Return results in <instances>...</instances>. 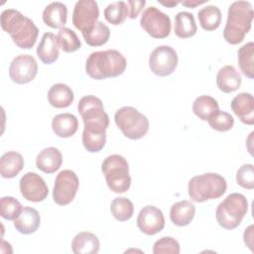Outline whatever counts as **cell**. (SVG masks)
<instances>
[{
  "label": "cell",
  "instance_id": "ab89813d",
  "mask_svg": "<svg viewBox=\"0 0 254 254\" xmlns=\"http://www.w3.org/2000/svg\"><path fill=\"white\" fill-rule=\"evenodd\" d=\"M146 1L145 0H129L127 1V5L129 7V18L130 19H135L143 7L145 6Z\"/></svg>",
  "mask_w": 254,
  "mask_h": 254
},
{
  "label": "cell",
  "instance_id": "277c9868",
  "mask_svg": "<svg viewBox=\"0 0 254 254\" xmlns=\"http://www.w3.org/2000/svg\"><path fill=\"white\" fill-rule=\"evenodd\" d=\"M225 179L216 173H205L192 177L188 185L189 195L195 202L220 197L226 191Z\"/></svg>",
  "mask_w": 254,
  "mask_h": 254
},
{
  "label": "cell",
  "instance_id": "83f0119b",
  "mask_svg": "<svg viewBox=\"0 0 254 254\" xmlns=\"http://www.w3.org/2000/svg\"><path fill=\"white\" fill-rule=\"evenodd\" d=\"M217 110H219L217 100L209 95H200L196 97L192 103L193 113L203 121H207Z\"/></svg>",
  "mask_w": 254,
  "mask_h": 254
},
{
  "label": "cell",
  "instance_id": "44dd1931",
  "mask_svg": "<svg viewBox=\"0 0 254 254\" xmlns=\"http://www.w3.org/2000/svg\"><path fill=\"white\" fill-rule=\"evenodd\" d=\"M98 237L88 231L77 233L71 242V251L74 254H96L99 251Z\"/></svg>",
  "mask_w": 254,
  "mask_h": 254
},
{
  "label": "cell",
  "instance_id": "484cf974",
  "mask_svg": "<svg viewBox=\"0 0 254 254\" xmlns=\"http://www.w3.org/2000/svg\"><path fill=\"white\" fill-rule=\"evenodd\" d=\"M24 167L22 155L16 151L6 152L0 159V174L5 179L16 177Z\"/></svg>",
  "mask_w": 254,
  "mask_h": 254
},
{
  "label": "cell",
  "instance_id": "836d02e7",
  "mask_svg": "<svg viewBox=\"0 0 254 254\" xmlns=\"http://www.w3.org/2000/svg\"><path fill=\"white\" fill-rule=\"evenodd\" d=\"M106 142V132L86 130L82 132L83 147L90 153H97L103 149Z\"/></svg>",
  "mask_w": 254,
  "mask_h": 254
},
{
  "label": "cell",
  "instance_id": "f546056e",
  "mask_svg": "<svg viewBox=\"0 0 254 254\" xmlns=\"http://www.w3.org/2000/svg\"><path fill=\"white\" fill-rule=\"evenodd\" d=\"M253 56H254V44L253 42H248L239 48L237 53V61L238 65L242 71V73L248 77H254V63H253Z\"/></svg>",
  "mask_w": 254,
  "mask_h": 254
},
{
  "label": "cell",
  "instance_id": "8fae6325",
  "mask_svg": "<svg viewBox=\"0 0 254 254\" xmlns=\"http://www.w3.org/2000/svg\"><path fill=\"white\" fill-rule=\"evenodd\" d=\"M178 54L171 46H159L149 57L151 71L159 76L172 74L178 66Z\"/></svg>",
  "mask_w": 254,
  "mask_h": 254
},
{
  "label": "cell",
  "instance_id": "8992f818",
  "mask_svg": "<svg viewBox=\"0 0 254 254\" xmlns=\"http://www.w3.org/2000/svg\"><path fill=\"white\" fill-rule=\"evenodd\" d=\"M248 210L246 197L238 192L228 194L216 207L215 218L224 229H234L242 221Z\"/></svg>",
  "mask_w": 254,
  "mask_h": 254
},
{
  "label": "cell",
  "instance_id": "d6a6232c",
  "mask_svg": "<svg viewBox=\"0 0 254 254\" xmlns=\"http://www.w3.org/2000/svg\"><path fill=\"white\" fill-rule=\"evenodd\" d=\"M110 211L117 220L126 221L132 217L134 213V205L127 197L118 196L111 201Z\"/></svg>",
  "mask_w": 254,
  "mask_h": 254
},
{
  "label": "cell",
  "instance_id": "4316f807",
  "mask_svg": "<svg viewBox=\"0 0 254 254\" xmlns=\"http://www.w3.org/2000/svg\"><path fill=\"white\" fill-rule=\"evenodd\" d=\"M175 34L181 39H188L195 35L196 24L191 13L181 11L175 16Z\"/></svg>",
  "mask_w": 254,
  "mask_h": 254
},
{
  "label": "cell",
  "instance_id": "ffe728a7",
  "mask_svg": "<svg viewBox=\"0 0 254 254\" xmlns=\"http://www.w3.org/2000/svg\"><path fill=\"white\" fill-rule=\"evenodd\" d=\"M59 48L57 37L53 33H45L38 45L37 56L42 63L51 64L59 58Z\"/></svg>",
  "mask_w": 254,
  "mask_h": 254
},
{
  "label": "cell",
  "instance_id": "cb8c5ba5",
  "mask_svg": "<svg viewBox=\"0 0 254 254\" xmlns=\"http://www.w3.org/2000/svg\"><path fill=\"white\" fill-rule=\"evenodd\" d=\"M195 214V207L190 200L184 199L174 203L170 209V218L177 226H186L190 223Z\"/></svg>",
  "mask_w": 254,
  "mask_h": 254
},
{
  "label": "cell",
  "instance_id": "7c38bea8",
  "mask_svg": "<svg viewBox=\"0 0 254 254\" xmlns=\"http://www.w3.org/2000/svg\"><path fill=\"white\" fill-rule=\"evenodd\" d=\"M99 8L94 0H79L72 12V24L81 33L90 31L98 22Z\"/></svg>",
  "mask_w": 254,
  "mask_h": 254
},
{
  "label": "cell",
  "instance_id": "52a82bcc",
  "mask_svg": "<svg viewBox=\"0 0 254 254\" xmlns=\"http://www.w3.org/2000/svg\"><path fill=\"white\" fill-rule=\"evenodd\" d=\"M114 120L123 135L131 140L141 139L149 131L148 118L132 106L119 108L115 112Z\"/></svg>",
  "mask_w": 254,
  "mask_h": 254
},
{
  "label": "cell",
  "instance_id": "e0dca14e",
  "mask_svg": "<svg viewBox=\"0 0 254 254\" xmlns=\"http://www.w3.org/2000/svg\"><path fill=\"white\" fill-rule=\"evenodd\" d=\"M41 223V216L37 209L26 206L22 208L20 214L14 220V226L22 234H32L36 232Z\"/></svg>",
  "mask_w": 254,
  "mask_h": 254
},
{
  "label": "cell",
  "instance_id": "b9f144b4",
  "mask_svg": "<svg viewBox=\"0 0 254 254\" xmlns=\"http://www.w3.org/2000/svg\"><path fill=\"white\" fill-rule=\"evenodd\" d=\"M207 0H201V1H198V0H186V1H180L181 4H183L184 6L186 7H190V8H194L198 5H201V4H204L206 3Z\"/></svg>",
  "mask_w": 254,
  "mask_h": 254
},
{
  "label": "cell",
  "instance_id": "d6986e66",
  "mask_svg": "<svg viewBox=\"0 0 254 254\" xmlns=\"http://www.w3.org/2000/svg\"><path fill=\"white\" fill-rule=\"evenodd\" d=\"M67 18V8L63 2H52L47 5L43 11V21L44 23L53 28H64L66 23Z\"/></svg>",
  "mask_w": 254,
  "mask_h": 254
},
{
  "label": "cell",
  "instance_id": "4fadbf2b",
  "mask_svg": "<svg viewBox=\"0 0 254 254\" xmlns=\"http://www.w3.org/2000/svg\"><path fill=\"white\" fill-rule=\"evenodd\" d=\"M37 72V61L33 56L27 54L14 58L9 66V76L18 84H25L32 81Z\"/></svg>",
  "mask_w": 254,
  "mask_h": 254
},
{
  "label": "cell",
  "instance_id": "7a4b0ae2",
  "mask_svg": "<svg viewBox=\"0 0 254 254\" xmlns=\"http://www.w3.org/2000/svg\"><path fill=\"white\" fill-rule=\"evenodd\" d=\"M127 61L117 50H106L91 53L86 59L85 71L93 79H105L121 75L126 68Z\"/></svg>",
  "mask_w": 254,
  "mask_h": 254
},
{
  "label": "cell",
  "instance_id": "74e56055",
  "mask_svg": "<svg viewBox=\"0 0 254 254\" xmlns=\"http://www.w3.org/2000/svg\"><path fill=\"white\" fill-rule=\"evenodd\" d=\"M153 253L154 254H162V253L179 254L180 244L175 238L171 236H164L154 243Z\"/></svg>",
  "mask_w": 254,
  "mask_h": 254
},
{
  "label": "cell",
  "instance_id": "1f68e13d",
  "mask_svg": "<svg viewBox=\"0 0 254 254\" xmlns=\"http://www.w3.org/2000/svg\"><path fill=\"white\" fill-rule=\"evenodd\" d=\"M129 16V7L124 1L110 3L104 9V18L112 25H120Z\"/></svg>",
  "mask_w": 254,
  "mask_h": 254
},
{
  "label": "cell",
  "instance_id": "f1b7e54d",
  "mask_svg": "<svg viewBox=\"0 0 254 254\" xmlns=\"http://www.w3.org/2000/svg\"><path fill=\"white\" fill-rule=\"evenodd\" d=\"M197 15L199 24L205 31H214L221 23V11L217 6L207 5L201 8Z\"/></svg>",
  "mask_w": 254,
  "mask_h": 254
},
{
  "label": "cell",
  "instance_id": "603a6c76",
  "mask_svg": "<svg viewBox=\"0 0 254 254\" xmlns=\"http://www.w3.org/2000/svg\"><path fill=\"white\" fill-rule=\"evenodd\" d=\"M54 133L61 138H68L75 134L78 128L77 118L71 113H61L52 120Z\"/></svg>",
  "mask_w": 254,
  "mask_h": 254
},
{
  "label": "cell",
  "instance_id": "e575fe53",
  "mask_svg": "<svg viewBox=\"0 0 254 254\" xmlns=\"http://www.w3.org/2000/svg\"><path fill=\"white\" fill-rule=\"evenodd\" d=\"M57 40L59 47L64 52V53H72L77 51L81 43L75 34L71 29L64 27L60 29L58 35H57Z\"/></svg>",
  "mask_w": 254,
  "mask_h": 254
},
{
  "label": "cell",
  "instance_id": "30bf717a",
  "mask_svg": "<svg viewBox=\"0 0 254 254\" xmlns=\"http://www.w3.org/2000/svg\"><path fill=\"white\" fill-rule=\"evenodd\" d=\"M79 181L76 174L71 170L61 171L56 180L53 190V198L59 205L70 203L78 190Z\"/></svg>",
  "mask_w": 254,
  "mask_h": 254
},
{
  "label": "cell",
  "instance_id": "8d00e7d4",
  "mask_svg": "<svg viewBox=\"0 0 254 254\" xmlns=\"http://www.w3.org/2000/svg\"><path fill=\"white\" fill-rule=\"evenodd\" d=\"M22 210V204L13 196H3L0 199V214L7 220H15Z\"/></svg>",
  "mask_w": 254,
  "mask_h": 254
},
{
  "label": "cell",
  "instance_id": "f35d334b",
  "mask_svg": "<svg viewBox=\"0 0 254 254\" xmlns=\"http://www.w3.org/2000/svg\"><path fill=\"white\" fill-rule=\"evenodd\" d=\"M237 184L247 190L254 188V167L252 164L242 165L236 172Z\"/></svg>",
  "mask_w": 254,
  "mask_h": 254
},
{
  "label": "cell",
  "instance_id": "7bdbcfd3",
  "mask_svg": "<svg viewBox=\"0 0 254 254\" xmlns=\"http://www.w3.org/2000/svg\"><path fill=\"white\" fill-rule=\"evenodd\" d=\"M160 2V4H162V5H164V6H166V7H175V6H177L179 3H180V1H159Z\"/></svg>",
  "mask_w": 254,
  "mask_h": 254
},
{
  "label": "cell",
  "instance_id": "d590c367",
  "mask_svg": "<svg viewBox=\"0 0 254 254\" xmlns=\"http://www.w3.org/2000/svg\"><path fill=\"white\" fill-rule=\"evenodd\" d=\"M207 122L212 129L219 132H225L233 127L234 118L228 112L217 110L207 119Z\"/></svg>",
  "mask_w": 254,
  "mask_h": 254
},
{
  "label": "cell",
  "instance_id": "9c48e42d",
  "mask_svg": "<svg viewBox=\"0 0 254 254\" xmlns=\"http://www.w3.org/2000/svg\"><path fill=\"white\" fill-rule=\"evenodd\" d=\"M141 27L155 39L167 38L171 33V19L155 6L145 9L140 19Z\"/></svg>",
  "mask_w": 254,
  "mask_h": 254
},
{
  "label": "cell",
  "instance_id": "2e32d148",
  "mask_svg": "<svg viewBox=\"0 0 254 254\" xmlns=\"http://www.w3.org/2000/svg\"><path fill=\"white\" fill-rule=\"evenodd\" d=\"M230 107L242 123L247 125L254 124V99L251 93H238L231 100Z\"/></svg>",
  "mask_w": 254,
  "mask_h": 254
},
{
  "label": "cell",
  "instance_id": "3957f363",
  "mask_svg": "<svg viewBox=\"0 0 254 254\" xmlns=\"http://www.w3.org/2000/svg\"><path fill=\"white\" fill-rule=\"evenodd\" d=\"M253 15V8L250 2L234 1L231 3L223 30L224 40L231 45L241 43L251 29Z\"/></svg>",
  "mask_w": 254,
  "mask_h": 254
},
{
  "label": "cell",
  "instance_id": "60d3db41",
  "mask_svg": "<svg viewBox=\"0 0 254 254\" xmlns=\"http://www.w3.org/2000/svg\"><path fill=\"white\" fill-rule=\"evenodd\" d=\"M243 238H244V242L247 245V247L253 251V225H249L243 234Z\"/></svg>",
  "mask_w": 254,
  "mask_h": 254
},
{
  "label": "cell",
  "instance_id": "5b68a950",
  "mask_svg": "<svg viewBox=\"0 0 254 254\" xmlns=\"http://www.w3.org/2000/svg\"><path fill=\"white\" fill-rule=\"evenodd\" d=\"M101 171L104 174L106 184L110 190L122 193L129 190L131 177L127 160L118 154L106 157L101 164Z\"/></svg>",
  "mask_w": 254,
  "mask_h": 254
},
{
  "label": "cell",
  "instance_id": "9a60e30c",
  "mask_svg": "<svg viewBox=\"0 0 254 254\" xmlns=\"http://www.w3.org/2000/svg\"><path fill=\"white\" fill-rule=\"evenodd\" d=\"M138 228L147 235H154L165 227V217L162 210L154 205L144 206L137 217Z\"/></svg>",
  "mask_w": 254,
  "mask_h": 254
},
{
  "label": "cell",
  "instance_id": "5bb4252c",
  "mask_svg": "<svg viewBox=\"0 0 254 254\" xmlns=\"http://www.w3.org/2000/svg\"><path fill=\"white\" fill-rule=\"evenodd\" d=\"M20 191L25 199L33 202L43 201L49 194L44 179L33 172H28L21 178Z\"/></svg>",
  "mask_w": 254,
  "mask_h": 254
},
{
  "label": "cell",
  "instance_id": "ba28073f",
  "mask_svg": "<svg viewBox=\"0 0 254 254\" xmlns=\"http://www.w3.org/2000/svg\"><path fill=\"white\" fill-rule=\"evenodd\" d=\"M77 110L82 117L84 129L106 131L109 126V117L104 111L100 98L94 95L83 96L78 104Z\"/></svg>",
  "mask_w": 254,
  "mask_h": 254
},
{
  "label": "cell",
  "instance_id": "d4e9b609",
  "mask_svg": "<svg viewBox=\"0 0 254 254\" xmlns=\"http://www.w3.org/2000/svg\"><path fill=\"white\" fill-rule=\"evenodd\" d=\"M74 99L73 91L64 83H56L48 91L49 103L56 108L68 107Z\"/></svg>",
  "mask_w": 254,
  "mask_h": 254
},
{
  "label": "cell",
  "instance_id": "7402d4cb",
  "mask_svg": "<svg viewBox=\"0 0 254 254\" xmlns=\"http://www.w3.org/2000/svg\"><path fill=\"white\" fill-rule=\"evenodd\" d=\"M216 84L219 90L230 93L237 90L241 85V76L233 65L222 66L216 75Z\"/></svg>",
  "mask_w": 254,
  "mask_h": 254
},
{
  "label": "cell",
  "instance_id": "4dcf8cb0",
  "mask_svg": "<svg viewBox=\"0 0 254 254\" xmlns=\"http://www.w3.org/2000/svg\"><path fill=\"white\" fill-rule=\"evenodd\" d=\"M81 34L88 46L99 47L108 42L110 37V29L103 22L98 21L90 31Z\"/></svg>",
  "mask_w": 254,
  "mask_h": 254
},
{
  "label": "cell",
  "instance_id": "ac0fdd59",
  "mask_svg": "<svg viewBox=\"0 0 254 254\" xmlns=\"http://www.w3.org/2000/svg\"><path fill=\"white\" fill-rule=\"evenodd\" d=\"M63 163V156L59 149L48 147L42 150L36 159V166L46 174H53L58 171Z\"/></svg>",
  "mask_w": 254,
  "mask_h": 254
},
{
  "label": "cell",
  "instance_id": "6da1fadb",
  "mask_svg": "<svg viewBox=\"0 0 254 254\" xmlns=\"http://www.w3.org/2000/svg\"><path fill=\"white\" fill-rule=\"evenodd\" d=\"M1 27L20 49L29 50L36 44L39 29L35 23L16 9H5L1 13Z\"/></svg>",
  "mask_w": 254,
  "mask_h": 254
}]
</instances>
